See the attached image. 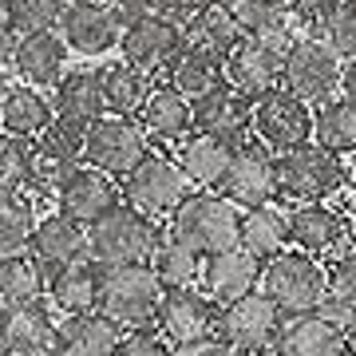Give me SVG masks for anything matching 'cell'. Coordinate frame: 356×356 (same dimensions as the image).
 Returning a JSON list of instances; mask_svg holds the SVG:
<instances>
[{
  "label": "cell",
  "instance_id": "cell-1",
  "mask_svg": "<svg viewBox=\"0 0 356 356\" xmlns=\"http://www.w3.org/2000/svg\"><path fill=\"white\" fill-rule=\"evenodd\" d=\"M163 238V222L147 218L131 202H119L88 226V257L103 269L115 266H151L154 245Z\"/></svg>",
  "mask_w": 356,
  "mask_h": 356
},
{
  "label": "cell",
  "instance_id": "cell-2",
  "mask_svg": "<svg viewBox=\"0 0 356 356\" xmlns=\"http://www.w3.org/2000/svg\"><path fill=\"white\" fill-rule=\"evenodd\" d=\"M344 186H348L344 159L317 143H301V147L277 154V198H285V202H329Z\"/></svg>",
  "mask_w": 356,
  "mask_h": 356
},
{
  "label": "cell",
  "instance_id": "cell-3",
  "mask_svg": "<svg viewBox=\"0 0 356 356\" xmlns=\"http://www.w3.org/2000/svg\"><path fill=\"white\" fill-rule=\"evenodd\" d=\"M166 222H170L166 229L175 234L178 242H186L194 254L214 257L222 250L238 245V222H242V214H238V206L226 202L218 191H191L186 202L178 206Z\"/></svg>",
  "mask_w": 356,
  "mask_h": 356
},
{
  "label": "cell",
  "instance_id": "cell-4",
  "mask_svg": "<svg viewBox=\"0 0 356 356\" xmlns=\"http://www.w3.org/2000/svg\"><path fill=\"white\" fill-rule=\"evenodd\" d=\"M163 281L154 277L151 266H115L103 269L99 285V313L111 317L123 332L154 329L159 305H163Z\"/></svg>",
  "mask_w": 356,
  "mask_h": 356
},
{
  "label": "cell",
  "instance_id": "cell-5",
  "mask_svg": "<svg viewBox=\"0 0 356 356\" xmlns=\"http://www.w3.org/2000/svg\"><path fill=\"white\" fill-rule=\"evenodd\" d=\"M261 293L285 317L309 313V309H321L329 293V269L305 250H281L277 257L261 261Z\"/></svg>",
  "mask_w": 356,
  "mask_h": 356
},
{
  "label": "cell",
  "instance_id": "cell-6",
  "mask_svg": "<svg viewBox=\"0 0 356 356\" xmlns=\"http://www.w3.org/2000/svg\"><path fill=\"white\" fill-rule=\"evenodd\" d=\"M119 186H123V202H131L135 210H143L154 222H166L178 206L186 202L194 182L182 175L175 154L151 151L127 178H119Z\"/></svg>",
  "mask_w": 356,
  "mask_h": 356
},
{
  "label": "cell",
  "instance_id": "cell-7",
  "mask_svg": "<svg viewBox=\"0 0 356 356\" xmlns=\"http://www.w3.org/2000/svg\"><path fill=\"white\" fill-rule=\"evenodd\" d=\"M341 67H344L341 51L332 48L325 36H309L305 32V36H297V40L285 44V72H281V83L317 107V103H325L329 95H341Z\"/></svg>",
  "mask_w": 356,
  "mask_h": 356
},
{
  "label": "cell",
  "instance_id": "cell-8",
  "mask_svg": "<svg viewBox=\"0 0 356 356\" xmlns=\"http://www.w3.org/2000/svg\"><path fill=\"white\" fill-rule=\"evenodd\" d=\"M147 154H151V139L139 127V119H131V115L103 111L83 135V163L99 166L111 178H127Z\"/></svg>",
  "mask_w": 356,
  "mask_h": 356
},
{
  "label": "cell",
  "instance_id": "cell-9",
  "mask_svg": "<svg viewBox=\"0 0 356 356\" xmlns=\"http://www.w3.org/2000/svg\"><path fill=\"white\" fill-rule=\"evenodd\" d=\"M214 191L226 202H234L238 210H254V206L273 202L277 198V154L254 135L250 143H242L229 154V163Z\"/></svg>",
  "mask_w": 356,
  "mask_h": 356
},
{
  "label": "cell",
  "instance_id": "cell-10",
  "mask_svg": "<svg viewBox=\"0 0 356 356\" xmlns=\"http://www.w3.org/2000/svg\"><path fill=\"white\" fill-rule=\"evenodd\" d=\"M218 325H222V305L206 289L182 285V289L163 293L154 329L163 332L175 348H194V344L218 341Z\"/></svg>",
  "mask_w": 356,
  "mask_h": 356
},
{
  "label": "cell",
  "instance_id": "cell-11",
  "mask_svg": "<svg viewBox=\"0 0 356 356\" xmlns=\"http://www.w3.org/2000/svg\"><path fill=\"white\" fill-rule=\"evenodd\" d=\"M254 135L273 154L293 151L301 143H313V103L301 99L285 83L269 88L254 99Z\"/></svg>",
  "mask_w": 356,
  "mask_h": 356
},
{
  "label": "cell",
  "instance_id": "cell-12",
  "mask_svg": "<svg viewBox=\"0 0 356 356\" xmlns=\"http://www.w3.org/2000/svg\"><path fill=\"white\" fill-rule=\"evenodd\" d=\"M194 103V131L198 135H210L222 147L238 151L242 143L254 139V99L242 95L229 83H218V88L202 91Z\"/></svg>",
  "mask_w": 356,
  "mask_h": 356
},
{
  "label": "cell",
  "instance_id": "cell-13",
  "mask_svg": "<svg viewBox=\"0 0 356 356\" xmlns=\"http://www.w3.org/2000/svg\"><path fill=\"white\" fill-rule=\"evenodd\" d=\"M281 325H285V313L261 289H254L245 297H238V301L222 305L218 341L238 348V353H257V348H273L277 344Z\"/></svg>",
  "mask_w": 356,
  "mask_h": 356
},
{
  "label": "cell",
  "instance_id": "cell-14",
  "mask_svg": "<svg viewBox=\"0 0 356 356\" xmlns=\"http://www.w3.org/2000/svg\"><path fill=\"white\" fill-rule=\"evenodd\" d=\"M56 32L64 36L67 51L88 56V60H99V56H107L111 48H119L123 24L115 20L107 0H67Z\"/></svg>",
  "mask_w": 356,
  "mask_h": 356
},
{
  "label": "cell",
  "instance_id": "cell-15",
  "mask_svg": "<svg viewBox=\"0 0 356 356\" xmlns=\"http://www.w3.org/2000/svg\"><path fill=\"white\" fill-rule=\"evenodd\" d=\"M186 44V24H178L163 13H147L143 20L123 28L119 36V56L127 64L143 67L147 76L154 72H166V64L175 60V51Z\"/></svg>",
  "mask_w": 356,
  "mask_h": 356
},
{
  "label": "cell",
  "instance_id": "cell-16",
  "mask_svg": "<svg viewBox=\"0 0 356 356\" xmlns=\"http://www.w3.org/2000/svg\"><path fill=\"white\" fill-rule=\"evenodd\" d=\"M56 210H64L72 214L76 222L91 226L95 218H103L107 210L123 202V186H119V178L103 175L99 166H88L79 163L76 170H67L60 182H56Z\"/></svg>",
  "mask_w": 356,
  "mask_h": 356
},
{
  "label": "cell",
  "instance_id": "cell-17",
  "mask_svg": "<svg viewBox=\"0 0 356 356\" xmlns=\"http://www.w3.org/2000/svg\"><path fill=\"white\" fill-rule=\"evenodd\" d=\"M0 353L4 356H60V321L44 301L0 309Z\"/></svg>",
  "mask_w": 356,
  "mask_h": 356
},
{
  "label": "cell",
  "instance_id": "cell-18",
  "mask_svg": "<svg viewBox=\"0 0 356 356\" xmlns=\"http://www.w3.org/2000/svg\"><path fill=\"white\" fill-rule=\"evenodd\" d=\"M273 348L281 356H348L344 321H337L325 309L293 313V317H285Z\"/></svg>",
  "mask_w": 356,
  "mask_h": 356
},
{
  "label": "cell",
  "instance_id": "cell-19",
  "mask_svg": "<svg viewBox=\"0 0 356 356\" xmlns=\"http://www.w3.org/2000/svg\"><path fill=\"white\" fill-rule=\"evenodd\" d=\"M281 72H285V44L242 40V44L226 56V83L238 88L242 95H250V99L266 95L269 88H277Z\"/></svg>",
  "mask_w": 356,
  "mask_h": 356
},
{
  "label": "cell",
  "instance_id": "cell-20",
  "mask_svg": "<svg viewBox=\"0 0 356 356\" xmlns=\"http://www.w3.org/2000/svg\"><path fill=\"white\" fill-rule=\"evenodd\" d=\"M28 254L40 261L44 273H56V269L64 266H76L88 257V226L76 222L72 214L64 210H56V214H44L36 222V234H32V242H28Z\"/></svg>",
  "mask_w": 356,
  "mask_h": 356
},
{
  "label": "cell",
  "instance_id": "cell-21",
  "mask_svg": "<svg viewBox=\"0 0 356 356\" xmlns=\"http://www.w3.org/2000/svg\"><path fill=\"white\" fill-rule=\"evenodd\" d=\"M83 135H88V127L67 123V119H51L32 139L36 143V178H32L28 191H40V186L56 191V182L83 163Z\"/></svg>",
  "mask_w": 356,
  "mask_h": 356
},
{
  "label": "cell",
  "instance_id": "cell-22",
  "mask_svg": "<svg viewBox=\"0 0 356 356\" xmlns=\"http://www.w3.org/2000/svg\"><path fill=\"white\" fill-rule=\"evenodd\" d=\"M139 127L147 131V139L159 147H178L182 139L194 135V103L170 83H154L151 95L139 107Z\"/></svg>",
  "mask_w": 356,
  "mask_h": 356
},
{
  "label": "cell",
  "instance_id": "cell-23",
  "mask_svg": "<svg viewBox=\"0 0 356 356\" xmlns=\"http://www.w3.org/2000/svg\"><path fill=\"white\" fill-rule=\"evenodd\" d=\"M13 67H16V76L24 79V83H32V88H56L60 76L67 72V44H64V36H60L56 28L16 36Z\"/></svg>",
  "mask_w": 356,
  "mask_h": 356
},
{
  "label": "cell",
  "instance_id": "cell-24",
  "mask_svg": "<svg viewBox=\"0 0 356 356\" xmlns=\"http://www.w3.org/2000/svg\"><path fill=\"white\" fill-rule=\"evenodd\" d=\"M348 234H353L348 218L341 210H332L329 202H301V206H293V214H289V245L293 250H305L313 257L332 254Z\"/></svg>",
  "mask_w": 356,
  "mask_h": 356
},
{
  "label": "cell",
  "instance_id": "cell-25",
  "mask_svg": "<svg viewBox=\"0 0 356 356\" xmlns=\"http://www.w3.org/2000/svg\"><path fill=\"white\" fill-rule=\"evenodd\" d=\"M198 281H202V289L214 297L218 305H229V301H238V297L257 289V281H261V261H257L250 250L234 245V250H222V254L206 257L202 277Z\"/></svg>",
  "mask_w": 356,
  "mask_h": 356
},
{
  "label": "cell",
  "instance_id": "cell-26",
  "mask_svg": "<svg viewBox=\"0 0 356 356\" xmlns=\"http://www.w3.org/2000/svg\"><path fill=\"white\" fill-rule=\"evenodd\" d=\"M99 285H103V266H95L91 257H83V261L56 269L48 277V301L64 317L99 313Z\"/></svg>",
  "mask_w": 356,
  "mask_h": 356
},
{
  "label": "cell",
  "instance_id": "cell-27",
  "mask_svg": "<svg viewBox=\"0 0 356 356\" xmlns=\"http://www.w3.org/2000/svg\"><path fill=\"white\" fill-rule=\"evenodd\" d=\"M51 111H56V119L91 127L107 111L103 107V91H99V72H91V67H67L64 76H60V83L51 88Z\"/></svg>",
  "mask_w": 356,
  "mask_h": 356
},
{
  "label": "cell",
  "instance_id": "cell-28",
  "mask_svg": "<svg viewBox=\"0 0 356 356\" xmlns=\"http://www.w3.org/2000/svg\"><path fill=\"white\" fill-rule=\"evenodd\" d=\"M163 76H166V83L178 88L186 99H198L202 91L226 83V60H222L218 51H210V48H202V44L186 40V44L175 51V60L166 64Z\"/></svg>",
  "mask_w": 356,
  "mask_h": 356
},
{
  "label": "cell",
  "instance_id": "cell-29",
  "mask_svg": "<svg viewBox=\"0 0 356 356\" xmlns=\"http://www.w3.org/2000/svg\"><path fill=\"white\" fill-rule=\"evenodd\" d=\"M51 119H56V111H51V99L44 95V88H32L20 79V83H8L0 91V131L20 135V139H36Z\"/></svg>",
  "mask_w": 356,
  "mask_h": 356
},
{
  "label": "cell",
  "instance_id": "cell-30",
  "mask_svg": "<svg viewBox=\"0 0 356 356\" xmlns=\"http://www.w3.org/2000/svg\"><path fill=\"white\" fill-rule=\"evenodd\" d=\"M238 245L250 250L257 261L277 257L281 250H289V214L277 210L273 202L254 206V210H242V222H238Z\"/></svg>",
  "mask_w": 356,
  "mask_h": 356
},
{
  "label": "cell",
  "instance_id": "cell-31",
  "mask_svg": "<svg viewBox=\"0 0 356 356\" xmlns=\"http://www.w3.org/2000/svg\"><path fill=\"white\" fill-rule=\"evenodd\" d=\"M123 341V329L103 313L64 317L60 325V356H115Z\"/></svg>",
  "mask_w": 356,
  "mask_h": 356
},
{
  "label": "cell",
  "instance_id": "cell-32",
  "mask_svg": "<svg viewBox=\"0 0 356 356\" xmlns=\"http://www.w3.org/2000/svg\"><path fill=\"white\" fill-rule=\"evenodd\" d=\"M151 76L143 67L127 64L123 56L119 60H107L99 67V91H103V107L111 115H139L143 99L151 95Z\"/></svg>",
  "mask_w": 356,
  "mask_h": 356
},
{
  "label": "cell",
  "instance_id": "cell-33",
  "mask_svg": "<svg viewBox=\"0 0 356 356\" xmlns=\"http://www.w3.org/2000/svg\"><path fill=\"white\" fill-rule=\"evenodd\" d=\"M44 297H48V273L28 250L0 257V309L36 305Z\"/></svg>",
  "mask_w": 356,
  "mask_h": 356
},
{
  "label": "cell",
  "instance_id": "cell-34",
  "mask_svg": "<svg viewBox=\"0 0 356 356\" xmlns=\"http://www.w3.org/2000/svg\"><path fill=\"white\" fill-rule=\"evenodd\" d=\"M313 143L332 154H356V103L344 95H329L313 107Z\"/></svg>",
  "mask_w": 356,
  "mask_h": 356
},
{
  "label": "cell",
  "instance_id": "cell-35",
  "mask_svg": "<svg viewBox=\"0 0 356 356\" xmlns=\"http://www.w3.org/2000/svg\"><path fill=\"white\" fill-rule=\"evenodd\" d=\"M229 154H234L229 147H222V143L210 139V135H198V131L175 147V159H178V166H182V175L191 178L198 191H214L222 170H226V163H229Z\"/></svg>",
  "mask_w": 356,
  "mask_h": 356
},
{
  "label": "cell",
  "instance_id": "cell-36",
  "mask_svg": "<svg viewBox=\"0 0 356 356\" xmlns=\"http://www.w3.org/2000/svg\"><path fill=\"white\" fill-rule=\"evenodd\" d=\"M234 20H238L245 40H269V44H289L293 40V13L285 0H238Z\"/></svg>",
  "mask_w": 356,
  "mask_h": 356
},
{
  "label": "cell",
  "instance_id": "cell-37",
  "mask_svg": "<svg viewBox=\"0 0 356 356\" xmlns=\"http://www.w3.org/2000/svg\"><path fill=\"white\" fill-rule=\"evenodd\" d=\"M202 254H194L186 242H178L170 229H163V238L151 254V269L154 277L163 281V289H182V285H198L202 277Z\"/></svg>",
  "mask_w": 356,
  "mask_h": 356
},
{
  "label": "cell",
  "instance_id": "cell-38",
  "mask_svg": "<svg viewBox=\"0 0 356 356\" xmlns=\"http://www.w3.org/2000/svg\"><path fill=\"white\" fill-rule=\"evenodd\" d=\"M36 202L24 191L0 194V257L8 254H24L32 234H36Z\"/></svg>",
  "mask_w": 356,
  "mask_h": 356
},
{
  "label": "cell",
  "instance_id": "cell-39",
  "mask_svg": "<svg viewBox=\"0 0 356 356\" xmlns=\"http://www.w3.org/2000/svg\"><path fill=\"white\" fill-rule=\"evenodd\" d=\"M186 40H194V44H202V48L218 51V56L226 60V56L238 48L245 36H242V28H238V20H234V8L206 4L202 13L186 24Z\"/></svg>",
  "mask_w": 356,
  "mask_h": 356
},
{
  "label": "cell",
  "instance_id": "cell-40",
  "mask_svg": "<svg viewBox=\"0 0 356 356\" xmlns=\"http://www.w3.org/2000/svg\"><path fill=\"white\" fill-rule=\"evenodd\" d=\"M36 178V143L0 131V194L28 191Z\"/></svg>",
  "mask_w": 356,
  "mask_h": 356
},
{
  "label": "cell",
  "instance_id": "cell-41",
  "mask_svg": "<svg viewBox=\"0 0 356 356\" xmlns=\"http://www.w3.org/2000/svg\"><path fill=\"white\" fill-rule=\"evenodd\" d=\"M321 309L332 313L337 321H344V325L356 317V250L341 254L329 266V293H325Z\"/></svg>",
  "mask_w": 356,
  "mask_h": 356
},
{
  "label": "cell",
  "instance_id": "cell-42",
  "mask_svg": "<svg viewBox=\"0 0 356 356\" xmlns=\"http://www.w3.org/2000/svg\"><path fill=\"white\" fill-rule=\"evenodd\" d=\"M64 4L67 0H4L0 16L8 20L13 36H28V32H44V28L60 24Z\"/></svg>",
  "mask_w": 356,
  "mask_h": 356
},
{
  "label": "cell",
  "instance_id": "cell-43",
  "mask_svg": "<svg viewBox=\"0 0 356 356\" xmlns=\"http://www.w3.org/2000/svg\"><path fill=\"white\" fill-rule=\"evenodd\" d=\"M325 40L341 51L344 60L356 56V0H341V4H337V13H332L329 24H325Z\"/></svg>",
  "mask_w": 356,
  "mask_h": 356
},
{
  "label": "cell",
  "instance_id": "cell-44",
  "mask_svg": "<svg viewBox=\"0 0 356 356\" xmlns=\"http://www.w3.org/2000/svg\"><path fill=\"white\" fill-rule=\"evenodd\" d=\"M285 4H289L297 28H305L309 36H325V24H329V16L337 13L341 0H285Z\"/></svg>",
  "mask_w": 356,
  "mask_h": 356
},
{
  "label": "cell",
  "instance_id": "cell-45",
  "mask_svg": "<svg viewBox=\"0 0 356 356\" xmlns=\"http://www.w3.org/2000/svg\"><path fill=\"white\" fill-rule=\"evenodd\" d=\"M115 356H178V348L159 329H135V332H123Z\"/></svg>",
  "mask_w": 356,
  "mask_h": 356
},
{
  "label": "cell",
  "instance_id": "cell-46",
  "mask_svg": "<svg viewBox=\"0 0 356 356\" xmlns=\"http://www.w3.org/2000/svg\"><path fill=\"white\" fill-rule=\"evenodd\" d=\"M206 4H210V0H154V13L170 16V20H178V24H191Z\"/></svg>",
  "mask_w": 356,
  "mask_h": 356
},
{
  "label": "cell",
  "instance_id": "cell-47",
  "mask_svg": "<svg viewBox=\"0 0 356 356\" xmlns=\"http://www.w3.org/2000/svg\"><path fill=\"white\" fill-rule=\"evenodd\" d=\"M111 4V13H115V20L127 28V24H135V20H143L147 13H154V0H107Z\"/></svg>",
  "mask_w": 356,
  "mask_h": 356
},
{
  "label": "cell",
  "instance_id": "cell-48",
  "mask_svg": "<svg viewBox=\"0 0 356 356\" xmlns=\"http://www.w3.org/2000/svg\"><path fill=\"white\" fill-rule=\"evenodd\" d=\"M178 356H238V348H229L222 341H206V344H194V348H178Z\"/></svg>",
  "mask_w": 356,
  "mask_h": 356
},
{
  "label": "cell",
  "instance_id": "cell-49",
  "mask_svg": "<svg viewBox=\"0 0 356 356\" xmlns=\"http://www.w3.org/2000/svg\"><path fill=\"white\" fill-rule=\"evenodd\" d=\"M341 95L356 103V56H348L341 67Z\"/></svg>",
  "mask_w": 356,
  "mask_h": 356
},
{
  "label": "cell",
  "instance_id": "cell-50",
  "mask_svg": "<svg viewBox=\"0 0 356 356\" xmlns=\"http://www.w3.org/2000/svg\"><path fill=\"white\" fill-rule=\"evenodd\" d=\"M13 44H16V36H13V28H8V20L0 16V67L13 60Z\"/></svg>",
  "mask_w": 356,
  "mask_h": 356
},
{
  "label": "cell",
  "instance_id": "cell-51",
  "mask_svg": "<svg viewBox=\"0 0 356 356\" xmlns=\"http://www.w3.org/2000/svg\"><path fill=\"white\" fill-rule=\"evenodd\" d=\"M344 341H348V356H356V317L344 325Z\"/></svg>",
  "mask_w": 356,
  "mask_h": 356
},
{
  "label": "cell",
  "instance_id": "cell-52",
  "mask_svg": "<svg viewBox=\"0 0 356 356\" xmlns=\"http://www.w3.org/2000/svg\"><path fill=\"white\" fill-rule=\"evenodd\" d=\"M238 356H281L277 348H257V353H238Z\"/></svg>",
  "mask_w": 356,
  "mask_h": 356
},
{
  "label": "cell",
  "instance_id": "cell-53",
  "mask_svg": "<svg viewBox=\"0 0 356 356\" xmlns=\"http://www.w3.org/2000/svg\"><path fill=\"white\" fill-rule=\"evenodd\" d=\"M348 186H356V154H353V163H348Z\"/></svg>",
  "mask_w": 356,
  "mask_h": 356
},
{
  "label": "cell",
  "instance_id": "cell-54",
  "mask_svg": "<svg viewBox=\"0 0 356 356\" xmlns=\"http://www.w3.org/2000/svg\"><path fill=\"white\" fill-rule=\"evenodd\" d=\"M210 4H222V8H234V4H238V0H210Z\"/></svg>",
  "mask_w": 356,
  "mask_h": 356
},
{
  "label": "cell",
  "instance_id": "cell-55",
  "mask_svg": "<svg viewBox=\"0 0 356 356\" xmlns=\"http://www.w3.org/2000/svg\"><path fill=\"white\" fill-rule=\"evenodd\" d=\"M353 238H356V222H353Z\"/></svg>",
  "mask_w": 356,
  "mask_h": 356
},
{
  "label": "cell",
  "instance_id": "cell-56",
  "mask_svg": "<svg viewBox=\"0 0 356 356\" xmlns=\"http://www.w3.org/2000/svg\"><path fill=\"white\" fill-rule=\"evenodd\" d=\"M0 4H4V0H0Z\"/></svg>",
  "mask_w": 356,
  "mask_h": 356
},
{
  "label": "cell",
  "instance_id": "cell-57",
  "mask_svg": "<svg viewBox=\"0 0 356 356\" xmlns=\"http://www.w3.org/2000/svg\"><path fill=\"white\" fill-rule=\"evenodd\" d=\"M0 356H4V353H0Z\"/></svg>",
  "mask_w": 356,
  "mask_h": 356
}]
</instances>
